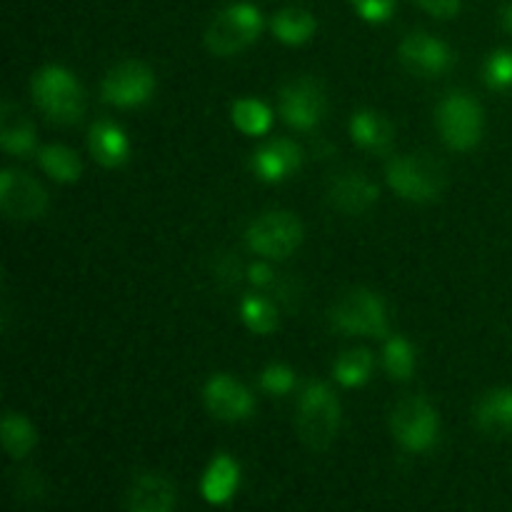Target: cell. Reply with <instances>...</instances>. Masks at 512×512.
<instances>
[{
  "label": "cell",
  "instance_id": "obj_32",
  "mask_svg": "<svg viewBox=\"0 0 512 512\" xmlns=\"http://www.w3.org/2000/svg\"><path fill=\"white\" fill-rule=\"evenodd\" d=\"M15 490L23 500H35L43 495V478L38 475V470H18L15 473Z\"/></svg>",
  "mask_w": 512,
  "mask_h": 512
},
{
  "label": "cell",
  "instance_id": "obj_5",
  "mask_svg": "<svg viewBox=\"0 0 512 512\" xmlns=\"http://www.w3.org/2000/svg\"><path fill=\"white\" fill-rule=\"evenodd\" d=\"M263 33V15L253 3H233L220 10L205 33V45L213 55L230 58L253 45Z\"/></svg>",
  "mask_w": 512,
  "mask_h": 512
},
{
  "label": "cell",
  "instance_id": "obj_29",
  "mask_svg": "<svg viewBox=\"0 0 512 512\" xmlns=\"http://www.w3.org/2000/svg\"><path fill=\"white\" fill-rule=\"evenodd\" d=\"M483 78L485 85L498 93H508L512 90V50L500 48L488 55L483 65Z\"/></svg>",
  "mask_w": 512,
  "mask_h": 512
},
{
  "label": "cell",
  "instance_id": "obj_19",
  "mask_svg": "<svg viewBox=\"0 0 512 512\" xmlns=\"http://www.w3.org/2000/svg\"><path fill=\"white\" fill-rule=\"evenodd\" d=\"M88 145L95 163H100L103 168H120L130 158L128 135L113 120H98V123H93V128L88 133Z\"/></svg>",
  "mask_w": 512,
  "mask_h": 512
},
{
  "label": "cell",
  "instance_id": "obj_14",
  "mask_svg": "<svg viewBox=\"0 0 512 512\" xmlns=\"http://www.w3.org/2000/svg\"><path fill=\"white\" fill-rule=\"evenodd\" d=\"M250 165H253L255 178L263 180V183H283V180L293 178L303 165V150L288 138L270 140L255 150Z\"/></svg>",
  "mask_w": 512,
  "mask_h": 512
},
{
  "label": "cell",
  "instance_id": "obj_26",
  "mask_svg": "<svg viewBox=\"0 0 512 512\" xmlns=\"http://www.w3.org/2000/svg\"><path fill=\"white\" fill-rule=\"evenodd\" d=\"M230 115H233L235 128H238L240 133L250 135V138L265 135L273 128V110L255 98L235 100L233 108H230Z\"/></svg>",
  "mask_w": 512,
  "mask_h": 512
},
{
  "label": "cell",
  "instance_id": "obj_18",
  "mask_svg": "<svg viewBox=\"0 0 512 512\" xmlns=\"http://www.w3.org/2000/svg\"><path fill=\"white\" fill-rule=\"evenodd\" d=\"M0 145L13 158H28L38 150V133H35L33 120L10 100L0 105Z\"/></svg>",
  "mask_w": 512,
  "mask_h": 512
},
{
  "label": "cell",
  "instance_id": "obj_12",
  "mask_svg": "<svg viewBox=\"0 0 512 512\" xmlns=\"http://www.w3.org/2000/svg\"><path fill=\"white\" fill-rule=\"evenodd\" d=\"M398 58L410 73L423 75V78H440L455 63L453 48L445 40L423 33V30L405 35L403 43L398 45Z\"/></svg>",
  "mask_w": 512,
  "mask_h": 512
},
{
  "label": "cell",
  "instance_id": "obj_15",
  "mask_svg": "<svg viewBox=\"0 0 512 512\" xmlns=\"http://www.w3.org/2000/svg\"><path fill=\"white\" fill-rule=\"evenodd\" d=\"M328 198L335 210H343L345 215H363L378 203L380 188L358 170H345L330 180Z\"/></svg>",
  "mask_w": 512,
  "mask_h": 512
},
{
  "label": "cell",
  "instance_id": "obj_13",
  "mask_svg": "<svg viewBox=\"0 0 512 512\" xmlns=\"http://www.w3.org/2000/svg\"><path fill=\"white\" fill-rule=\"evenodd\" d=\"M203 403L210 415L225 423H240L255 413V398L233 375L218 373L205 383Z\"/></svg>",
  "mask_w": 512,
  "mask_h": 512
},
{
  "label": "cell",
  "instance_id": "obj_34",
  "mask_svg": "<svg viewBox=\"0 0 512 512\" xmlns=\"http://www.w3.org/2000/svg\"><path fill=\"white\" fill-rule=\"evenodd\" d=\"M248 280L250 285H255V288L265 290L275 283V273L268 263H253L248 268Z\"/></svg>",
  "mask_w": 512,
  "mask_h": 512
},
{
  "label": "cell",
  "instance_id": "obj_1",
  "mask_svg": "<svg viewBox=\"0 0 512 512\" xmlns=\"http://www.w3.org/2000/svg\"><path fill=\"white\" fill-rule=\"evenodd\" d=\"M340 418H343V410H340V400L333 388L320 380L305 383L298 398V415H295L298 438L303 440L305 448L315 450V453L328 450L338 435Z\"/></svg>",
  "mask_w": 512,
  "mask_h": 512
},
{
  "label": "cell",
  "instance_id": "obj_24",
  "mask_svg": "<svg viewBox=\"0 0 512 512\" xmlns=\"http://www.w3.org/2000/svg\"><path fill=\"white\" fill-rule=\"evenodd\" d=\"M0 440H3V448L10 460H23L38 445V433H35L33 423L20 413H5L3 425H0Z\"/></svg>",
  "mask_w": 512,
  "mask_h": 512
},
{
  "label": "cell",
  "instance_id": "obj_31",
  "mask_svg": "<svg viewBox=\"0 0 512 512\" xmlns=\"http://www.w3.org/2000/svg\"><path fill=\"white\" fill-rule=\"evenodd\" d=\"M365 23H388L395 13V0H350Z\"/></svg>",
  "mask_w": 512,
  "mask_h": 512
},
{
  "label": "cell",
  "instance_id": "obj_6",
  "mask_svg": "<svg viewBox=\"0 0 512 512\" xmlns=\"http://www.w3.org/2000/svg\"><path fill=\"white\" fill-rule=\"evenodd\" d=\"M303 238V223L288 210H270V213L255 218L245 230L248 248L268 260L290 258L300 248Z\"/></svg>",
  "mask_w": 512,
  "mask_h": 512
},
{
  "label": "cell",
  "instance_id": "obj_22",
  "mask_svg": "<svg viewBox=\"0 0 512 512\" xmlns=\"http://www.w3.org/2000/svg\"><path fill=\"white\" fill-rule=\"evenodd\" d=\"M38 163L45 170L48 178H53L55 183H75L83 175V160L75 153L73 148L60 143L43 145L38 150Z\"/></svg>",
  "mask_w": 512,
  "mask_h": 512
},
{
  "label": "cell",
  "instance_id": "obj_33",
  "mask_svg": "<svg viewBox=\"0 0 512 512\" xmlns=\"http://www.w3.org/2000/svg\"><path fill=\"white\" fill-rule=\"evenodd\" d=\"M423 10H428L433 18H455L460 10V0H415Z\"/></svg>",
  "mask_w": 512,
  "mask_h": 512
},
{
  "label": "cell",
  "instance_id": "obj_8",
  "mask_svg": "<svg viewBox=\"0 0 512 512\" xmlns=\"http://www.w3.org/2000/svg\"><path fill=\"white\" fill-rule=\"evenodd\" d=\"M390 430L408 453H428L438 443V413L425 398L410 395L393 408Z\"/></svg>",
  "mask_w": 512,
  "mask_h": 512
},
{
  "label": "cell",
  "instance_id": "obj_2",
  "mask_svg": "<svg viewBox=\"0 0 512 512\" xmlns=\"http://www.w3.org/2000/svg\"><path fill=\"white\" fill-rule=\"evenodd\" d=\"M33 103L50 123L75 125L85 113V93L73 73L63 65H45L30 83Z\"/></svg>",
  "mask_w": 512,
  "mask_h": 512
},
{
  "label": "cell",
  "instance_id": "obj_10",
  "mask_svg": "<svg viewBox=\"0 0 512 512\" xmlns=\"http://www.w3.org/2000/svg\"><path fill=\"white\" fill-rule=\"evenodd\" d=\"M155 93V73L140 60H125L108 70L100 95L115 108H140Z\"/></svg>",
  "mask_w": 512,
  "mask_h": 512
},
{
  "label": "cell",
  "instance_id": "obj_25",
  "mask_svg": "<svg viewBox=\"0 0 512 512\" xmlns=\"http://www.w3.org/2000/svg\"><path fill=\"white\" fill-rule=\"evenodd\" d=\"M373 353L365 348H353L345 350L333 365V378L338 380L343 388H360V385L368 383V378L373 375Z\"/></svg>",
  "mask_w": 512,
  "mask_h": 512
},
{
  "label": "cell",
  "instance_id": "obj_17",
  "mask_svg": "<svg viewBox=\"0 0 512 512\" xmlns=\"http://www.w3.org/2000/svg\"><path fill=\"white\" fill-rule=\"evenodd\" d=\"M125 508L130 512H170L175 508V488L158 473L135 475L125 493Z\"/></svg>",
  "mask_w": 512,
  "mask_h": 512
},
{
  "label": "cell",
  "instance_id": "obj_23",
  "mask_svg": "<svg viewBox=\"0 0 512 512\" xmlns=\"http://www.w3.org/2000/svg\"><path fill=\"white\" fill-rule=\"evenodd\" d=\"M275 38L285 45H303L318 30V20L313 13L303 8H283L275 13L273 23H270Z\"/></svg>",
  "mask_w": 512,
  "mask_h": 512
},
{
  "label": "cell",
  "instance_id": "obj_16",
  "mask_svg": "<svg viewBox=\"0 0 512 512\" xmlns=\"http://www.w3.org/2000/svg\"><path fill=\"white\" fill-rule=\"evenodd\" d=\"M350 138L365 153L385 155L395 143V128L378 110L360 108L350 118Z\"/></svg>",
  "mask_w": 512,
  "mask_h": 512
},
{
  "label": "cell",
  "instance_id": "obj_11",
  "mask_svg": "<svg viewBox=\"0 0 512 512\" xmlns=\"http://www.w3.org/2000/svg\"><path fill=\"white\" fill-rule=\"evenodd\" d=\"M0 210L15 223L38 220L48 213V193L28 173L5 168L0 173Z\"/></svg>",
  "mask_w": 512,
  "mask_h": 512
},
{
  "label": "cell",
  "instance_id": "obj_27",
  "mask_svg": "<svg viewBox=\"0 0 512 512\" xmlns=\"http://www.w3.org/2000/svg\"><path fill=\"white\" fill-rule=\"evenodd\" d=\"M240 320L255 335H270L280 325L278 308L268 298H263V295H245L240 300Z\"/></svg>",
  "mask_w": 512,
  "mask_h": 512
},
{
  "label": "cell",
  "instance_id": "obj_20",
  "mask_svg": "<svg viewBox=\"0 0 512 512\" xmlns=\"http://www.w3.org/2000/svg\"><path fill=\"white\" fill-rule=\"evenodd\" d=\"M478 430L490 438L512 435V388H493L478 400L473 410Z\"/></svg>",
  "mask_w": 512,
  "mask_h": 512
},
{
  "label": "cell",
  "instance_id": "obj_3",
  "mask_svg": "<svg viewBox=\"0 0 512 512\" xmlns=\"http://www.w3.org/2000/svg\"><path fill=\"white\" fill-rule=\"evenodd\" d=\"M330 325L335 333L355 338H385L390 330L388 310L385 303L368 288H353L333 305L330 310Z\"/></svg>",
  "mask_w": 512,
  "mask_h": 512
},
{
  "label": "cell",
  "instance_id": "obj_28",
  "mask_svg": "<svg viewBox=\"0 0 512 512\" xmlns=\"http://www.w3.org/2000/svg\"><path fill=\"white\" fill-rule=\"evenodd\" d=\"M383 365L390 378L398 380V383H405L415 373V348L405 338L395 335V338H390L385 343Z\"/></svg>",
  "mask_w": 512,
  "mask_h": 512
},
{
  "label": "cell",
  "instance_id": "obj_35",
  "mask_svg": "<svg viewBox=\"0 0 512 512\" xmlns=\"http://www.w3.org/2000/svg\"><path fill=\"white\" fill-rule=\"evenodd\" d=\"M503 25H505V30H510V33H512V3L508 5V8H505V13H503Z\"/></svg>",
  "mask_w": 512,
  "mask_h": 512
},
{
  "label": "cell",
  "instance_id": "obj_4",
  "mask_svg": "<svg viewBox=\"0 0 512 512\" xmlns=\"http://www.w3.org/2000/svg\"><path fill=\"white\" fill-rule=\"evenodd\" d=\"M385 178L390 188L410 203H433L445 188L443 165L430 155H403L390 160Z\"/></svg>",
  "mask_w": 512,
  "mask_h": 512
},
{
  "label": "cell",
  "instance_id": "obj_9",
  "mask_svg": "<svg viewBox=\"0 0 512 512\" xmlns=\"http://www.w3.org/2000/svg\"><path fill=\"white\" fill-rule=\"evenodd\" d=\"M280 115L295 130H313L323 123L328 95L320 80L303 75L280 88Z\"/></svg>",
  "mask_w": 512,
  "mask_h": 512
},
{
  "label": "cell",
  "instance_id": "obj_7",
  "mask_svg": "<svg viewBox=\"0 0 512 512\" xmlns=\"http://www.w3.org/2000/svg\"><path fill=\"white\" fill-rule=\"evenodd\" d=\"M483 108L468 93H450L435 108L440 138L453 150H473L483 138Z\"/></svg>",
  "mask_w": 512,
  "mask_h": 512
},
{
  "label": "cell",
  "instance_id": "obj_30",
  "mask_svg": "<svg viewBox=\"0 0 512 512\" xmlns=\"http://www.w3.org/2000/svg\"><path fill=\"white\" fill-rule=\"evenodd\" d=\"M260 388L265 390L268 395H275V398H283L288 395L290 390L295 388V370L285 363H270L268 368L260 373Z\"/></svg>",
  "mask_w": 512,
  "mask_h": 512
},
{
  "label": "cell",
  "instance_id": "obj_21",
  "mask_svg": "<svg viewBox=\"0 0 512 512\" xmlns=\"http://www.w3.org/2000/svg\"><path fill=\"white\" fill-rule=\"evenodd\" d=\"M238 485H240V465L235 463V458L220 453L210 460L208 470L203 473V480H200V495L205 498V503L225 505L233 500Z\"/></svg>",
  "mask_w": 512,
  "mask_h": 512
}]
</instances>
